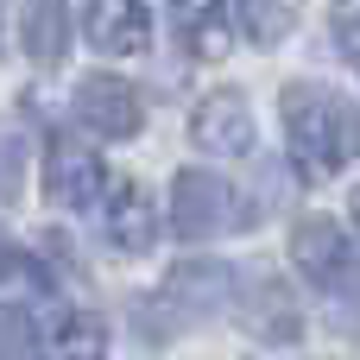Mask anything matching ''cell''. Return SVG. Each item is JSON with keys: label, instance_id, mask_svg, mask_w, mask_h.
<instances>
[{"label": "cell", "instance_id": "cell-1", "mask_svg": "<svg viewBox=\"0 0 360 360\" xmlns=\"http://www.w3.org/2000/svg\"><path fill=\"white\" fill-rule=\"evenodd\" d=\"M285 139H291V165L304 177H335L360 158V120L342 95H316V89H297L285 101Z\"/></svg>", "mask_w": 360, "mask_h": 360}, {"label": "cell", "instance_id": "cell-18", "mask_svg": "<svg viewBox=\"0 0 360 360\" xmlns=\"http://www.w3.org/2000/svg\"><path fill=\"white\" fill-rule=\"evenodd\" d=\"M354 221H360V190H354Z\"/></svg>", "mask_w": 360, "mask_h": 360}, {"label": "cell", "instance_id": "cell-5", "mask_svg": "<svg viewBox=\"0 0 360 360\" xmlns=\"http://www.w3.org/2000/svg\"><path fill=\"white\" fill-rule=\"evenodd\" d=\"M101 158L76 139V133H51V146H44V196L57 202V209H89L95 196H101Z\"/></svg>", "mask_w": 360, "mask_h": 360}, {"label": "cell", "instance_id": "cell-16", "mask_svg": "<svg viewBox=\"0 0 360 360\" xmlns=\"http://www.w3.org/2000/svg\"><path fill=\"white\" fill-rule=\"evenodd\" d=\"M19 171H25V152H19L13 139H0V202L19 196Z\"/></svg>", "mask_w": 360, "mask_h": 360}, {"label": "cell", "instance_id": "cell-9", "mask_svg": "<svg viewBox=\"0 0 360 360\" xmlns=\"http://www.w3.org/2000/svg\"><path fill=\"white\" fill-rule=\"evenodd\" d=\"M171 25L196 57L228 51V0H171Z\"/></svg>", "mask_w": 360, "mask_h": 360}, {"label": "cell", "instance_id": "cell-6", "mask_svg": "<svg viewBox=\"0 0 360 360\" xmlns=\"http://www.w3.org/2000/svg\"><path fill=\"white\" fill-rule=\"evenodd\" d=\"M190 139L202 152H215V158H240L253 146V108H247V95L240 89H209L196 101V114H190Z\"/></svg>", "mask_w": 360, "mask_h": 360}, {"label": "cell", "instance_id": "cell-4", "mask_svg": "<svg viewBox=\"0 0 360 360\" xmlns=\"http://www.w3.org/2000/svg\"><path fill=\"white\" fill-rule=\"evenodd\" d=\"M171 221L184 240H209L221 228H240V196L215 171H177L171 177Z\"/></svg>", "mask_w": 360, "mask_h": 360}, {"label": "cell", "instance_id": "cell-15", "mask_svg": "<svg viewBox=\"0 0 360 360\" xmlns=\"http://www.w3.org/2000/svg\"><path fill=\"white\" fill-rule=\"evenodd\" d=\"M38 335H32V316L25 310H0V360H32Z\"/></svg>", "mask_w": 360, "mask_h": 360}, {"label": "cell", "instance_id": "cell-13", "mask_svg": "<svg viewBox=\"0 0 360 360\" xmlns=\"http://www.w3.org/2000/svg\"><path fill=\"white\" fill-rule=\"evenodd\" d=\"M63 38H70V6L63 0H32L25 6V51L38 63H57L63 57Z\"/></svg>", "mask_w": 360, "mask_h": 360}, {"label": "cell", "instance_id": "cell-14", "mask_svg": "<svg viewBox=\"0 0 360 360\" xmlns=\"http://www.w3.org/2000/svg\"><path fill=\"white\" fill-rule=\"evenodd\" d=\"M234 6H240V32L266 51L278 38H291V25H297V0H234Z\"/></svg>", "mask_w": 360, "mask_h": 360}, {"label": "cell", "instance_id": "cell-12", "mask_svg": "<svg viewBox=\"0 0 360 360\" xmlns=\"http://www.w3.org/2000/svg\"><path fill=\"white\" fill-rule=\"evenodd\" d=\"M44 354H51V360H101V354H108V323L89 316V310H76V316H63V323L51 329Z\"/></svg>", "mask_w": 360, "mask_h": 360}, {"label": "cell", "instance_id": "cell-7", "mask_svg": "<svg viewBox=\"0 0 360 360\" xmlns=\"http://www.w3.org/2000/svg\"><path fill=\"white\" fill-rule=\"evenodd\" d=\"M76 120L89 133H101V139H133L139 120H146V108H139V95L120 76H89L76 89Z\"/></svg>", "mask_w": 360, "mask_h": 360}, {"label": "cell", "instance_id": "cell-8", "mask_svg": "<svg viewBox=\"0 0 360 360\" xmlns=\"http://www.w3.org/2000/svg\"><path fill=\"white\" fill-rule=\"evenodd\" d=\"M82 32L101 57H139L152 44V13H146V0H89Z\"/></svg>", "mask_w": 360, "mask_h": 360}, {"label": "cell", "instance_id": "cell-11", "mask_svg": "<svg viewBox=\"0 0 360 360\" xmlns=\"http://www.w3.org/2000/svg\"><path fill=\"white\" fill-rule=\"evenodd\" d=\"M228 291H234V272L228 266H177V278L165 285V297L177 304V310H221L228 304Z\"/></svg>", "mask_w": 360, "mask_h": 360}, {"label": "cell", "instance_id": "cell-10", "mask_svg": "<svg viewBox=\"0 0 360 360\" xmlns=\"http://www.w3.org/2000/svg\"><path fill=\"white\" fill-rule=\"evenodd\" d=\"M108 240L120 253H146L158 240V221H152V202H146L139 184H120L114 190V202H108Z\"/></svg>", "mask_w": 360, "mask_h": 360}, {"label": "cell", "instance_id": "cell-2", "mask_svg": "<svg viewBox=\"0 0 360 360\" xmlns=\"http://www.w3.org/2000/svg\"><path fill=\"white\" fill-rule=\"evenodd\" d=\"M291 259H297V272H304L310 285H323V291H335V297L360 291V253H354V240H348V228L329 221V215L297 221V234H291Z\"/></svg>", "mask_w": 360, "mask_h": 360}, {"label": "cell", "instance_id": "cell-3", "mask_svg": "<svg viewBox=\"0 0 360 360\" xmlns=\"http://www.w3.org/2000/svg\"><path fill=\"white\" fill-rule=\"evenodd\" d=\"M228 304L240 310V323H247L259 342H285V348H291V342L304 335V310H297L291 285H285L278 272H266V266H247V272L234 278Z\"/></svg>", "mask_w": 360, "mask_h": 360}, {"label": "cell", "instance_id": "cell-17", "mask_svg": "<svg viewBox=\"0 0 360 360\" xmlns=\"http://www.w3.org/2000/svg\"><path fill=\"white\" fill-rule=\"evenodd\" d=\"M13 272H19V253H13V247L0 240V278H13Z\"/></svg>", "mask_w": 360, "mask_h": 360}]
</instances>
